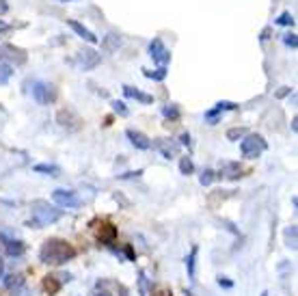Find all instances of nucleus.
<instances>
[{"instance_id":"obj_1","label":"nucleus","mask_w":298,"mask_h":296,"mask_svg":"<svg viewBox=\"0 0 298 296\" xmlns=\"http://www.w3.org/2000/svg\"><path fill=\"white\" fill-rule=\"evenodd\" d=\"M76 257V248L69 245L67 240H61V238H50L44 242L39 251V259L44 264H50V266H61L65 262Z\"/></svg>"},{"instance_id":"obj_2","label":"nucleus","mask_w":298,"mask_h":296,"mask_svg":"<svg viewBox=\"0 0 298 296\" xmlns=\"http://www.w3.org/2000/svg\"><path fill=\"white\" fill-rule=\"evenodd\" d=\"M33 210V218H31V225H35L37 229L41 227H48V225L56 223L58 218H61V210L52 208L48 201H33L31 205Z\"/></svg>"},{"instance_id":"obj_3","label":"nucleus","mask_w":298,"mask_h":296,"mask_svg":"<svg viewBox=\"0 0 298 296\" xmlns=\"http://www.w3.org/2000/svg\"><path fill=\"white\" fill-rule=\"evenodd\" d=\"M266 147L268 143L264 141V136H259V134H247L244 136V141H242V145H240V151H242V156L244 158H259L261 153L266 151Z\"/></svg>"},{"instance_id":"obj_4","label":"nucleus","mask_w":298,"mask_h":296,"mask_svg":"<svg viewBox=\"0 0 298 296\" xmlns=\"http://www.w3.org/2000/svg\"><path fill=\"white\" fill-rule=\"evenodd\" d=\"M26 50H22V48H17V46L13 44H2L0 46V61L2 63H9L11 67L13 65H24L26 63Z\"/></svg>"},{"instance_id":"obj_5","label":"nucleus","mask_w":298,"mask_h":296,"mask_svg":"<svg viewBox=\"0 0 298 296\" xmlns=\"http://www.w3.org/2000/svg\"><path fill=\"white\" fill-rule=\"evenodd\" d=\"M56 123L63 130H67V132H78V130L82 128V119L69 108H63V110L56 112Z\"/></svg>"},{"instance_id":"obj_6","label":"nucleus","mask_w":298,"mask_h":296,"mask_svg":"<svg viewBox=\"0 0 298 296\" xmlns=\"http://www.w3.org/2000/svg\"><path fill=\"white\" fill-rule=\"evenodd\" d=\"M33 98L37 99L39 104H50L56 99V89L48 82H35L33 85Z\"/></svg>"},{"instance_id":"obj_7","label":"nucleus","mask_w":298,"mask_h":296,"mask_svg":"<svg viewBox=\"0 0 298 296\" xmlns=\"http://www.w3.org/2000/svg\"><path fill=\"white\" fill-rule=\"evenodd\" d=\"M149 56L156 61L160 67H166V63L171 61V52L166 50V46L162 44V39H153L149 44Z\"/></svg>"},{"instance_id":"obj_8","label":"nucleus","mask_w":298,"mask_h":296,"mask_svg":"<svg viewBox=\"0 0 298 296\" xmlns=\"http://www.w3.org/2000/svg\"><path fill=\"white\" fill-rule=\"evenodd\" d=\"M76 63H78V67L80 69H85V72H89V69H93V67H98L99 63H102V54H98L95 50H80L78 52V56H76Z\"/></svg>"},{"instance_id":"obj_9","label":"nucleus","mask_w":298,"mask_h":296,"mask_svg":"<svg viewBox=\"0 0 298 296\" xmlns=\"http://www.w3.org/2000/svg\"><path fill=\"white\" fill-rule=\"evenodd\" d=\"M52 199H54V203L61 205V208H80V199L76 197V193H71V191L58 188V191L52 193Z\"/></svg>"},{"instance_id":"obj_10","label":"nucleus","mask_w":298,"mask_h":296,"mask_svg":"<svg viewBox=\"0 0 298 296\" xmlns=\"http://www.w3.org/2000/svg\"><path fill=\"white\" fill-rule=\"evenodd\" d=\"M242 173L244 169L240 167V162H223L216 177H220V180H240Z\"/></svg>"},{"instance_id":"obj_11","label":"nucleus","mask_w":298,"mask_h":296,"mask_svg":"<svg viewBox=\"0 0 298 296\" xmlns=\"http://www.w3.org/2000/svg\"><path fill=\"white\" fill-rule=\"evenodd\" d=\"M153 147L162 153L164 158H175L177 153H180V145L177 143H173V141H166V139H156V143H153Z\"/></svg>"},{"instance_id":"obj_12","label":"nucleus","mask_w":298,"mask_h":296,"mask_svg":"<svg viewBox=\"0 0 298 296\" xmlns=\"http://www.w3.org/2000/svg\"><path fill=\"white\" fill-rule=\"evenodd\" d=\"M126 136L130 139V143H132L136 149H143V151H145V149H149V147H151V141H149L143 132H139V130H132V128H130L128 132H126Z\"/></svg>"},{"instance_id":"obj_13","label":"nucleus","mask_w":298,"mask_h":296,"mask_svg":"<svg viewBox=\"0 0 298 296\" xmlns=\"http://www.w3.org/2000/svg\"><path fill=\"white\" fill-rule=\"evenodd\" d=\"M67 26H69L76 35H78V37H82L85 41H89V44H98V37H95V35L89 31L85 24H80V22H76V20H67Z\"/></svg>"},{"instance_id":"obj_14","label":"nucleus","mask_w":298,"mask_h":296,"mask_svg":"<svg viewBox=\"0 0 298 296\" xmlns=\"http://www.w3.org/2000/svg\"><path fill=\"white\" fill-rule=\"evenodd\" d=\"M119 46H121V37L115 33H108L106 37L102 39V50L106 52V54H112V52L119 50Z\"/></svg>"},{"instance_id":"obj_15","label":"nucleus","mask_w":298,"mask_h":296,"mask_svg":"<svg viewBox=\"0 0 298 296\" xmlns=\"http://www.w3.org/2000/svg\"><path fill=\"white\" fill-rule=\"evenodd\" d=\"M123 96L132 98V99H139V102H143V104H151L153 102V96H147V93H143V91H139V89H134L130 85L123 87Z\"/></svg>"},{"instance_id":"obj_16","label":"nucleus","mask_w":298,"mask_h":296,"mask_svg":"<svg viewBox=\"0 0 298 296\" xmlns=\"http://www.w3.org/2000/svg\"><path fill=\"white\" fill-rule=\"evenodd\" d=\"M0 238H2L4 248H7V253L11 257H17V255L24 253V242L22 240H11V238H7V236H0Z\"/></svg>"},{"instance_id":"obj_17","label":"nucleus","mask_w":298,"mask_h":296,"mask_svg":"<svg viewBox=\"0 0 298 296\" xmlns=\"http://www.w3.org/2000/svg\"><path fill=\"white\" fill-rule=\"evenodd\" d=\"M44 290L48 294H56L58 290H61V281H58V277H50L48 275L44 279Z\"/></svg>"},{"instance_id":"obj_18","label":"nucleus","mask_w":298,"mask_h":296,"mask_svg":"<svg viewBox=\"0 0 298 296\" xmlns=\"http://www.w3.org/2000/svg\"><path fill=\"white\" fill-rule=\"evenodd\" d=\"M296 232H298V229H296V225H290V227H285V245H288L290 248H296L298 245H296Z\"/></svg>"},{"instance_id":"obj_19","label":"nucleus","mask_w":298,"mask_h":296,"mask_svg":"<svg viewBox=\"0 0 298 296\" xmlns=\"http://www.w3.org/2000/svg\"><path fill=\"white\" fill-rule=\"evenodd\" d=\"M35 171H37V173H46L50 177H56L58 173H61V169L54 167V164H35Z\"/></svg>"},{"instance_id":"obj_20","label":"nucleus","mask_w":298,"mask_h":296,"mask_svg":"<svg viewBox=\"0 0 298 296\" xmlns=\"http://www.w3.org/2000/svg\"><path fill=\"white\" fill-rule=\"evenodd\" d=\"M11 76H13V67H11L9 63H2V61H0V85H7Z\"/></svg>"},{"instance_id":"obj_21","label":"nucleus","mask_w":298,"mask_h":296,"mask_svg":"<svg viewBox=\"0 0 298 296\" xmlns=\"http://www.w3.org/2000/svg\"><path fill=\"white\" fill-rule=\"evenodd\" d=\"M115 236H117V229L112 227V225H102V229H99V238L110 242V240H115Z\"/></svg>"},{"instance_id":"obj_22","label":"nucleus","mask_w":298,"mask_h":296,"mask_svg":"<svg viewBox=\"0 0 298 296\" xmlns=\"http://www.w3.org/2000/svg\"><path fill=\"white\" fill-rule=\"evenodd\" d=\"M143 74H145L147 78H151V80H164L166 78V67H160V69H156V72H151V69H143Z\"/></svg>"},{"instance_id":"obj_23","label":"nucleus","mask_w":298,"mask_h":296,"mask_svg":"<svg viewBox=\"0 0 298 296\" xmlns=\"http://www.w3.org/2000/svg\"><path fill=\"white\" fill-rule=\"evenodd\" d=\"M195 262H197V247H193V251H190V255H188V259H186L188 277H190V279H195Z\"/></svg>"},{"instance_id":"obj_24","label":"nucleus","mask_w":298,"mask_h":296,"mask_svg":"<svg viewBox=\"0 0 298 296\" xmlns=\"http://www.w3.org/2000/svg\"><path fill=\"white\" fill-rule=\"evenodd\" d=\"M180 171H182V175H190L195 171V164L190 158H180Z\"/></svg>"},{"instance_id":"obj_25","label":"nucleus","mask_w":298,"mask_h":296,"mask_svg":"<svg viewBox=\"0 0 298 296\" xmlns=\"http://www.w3.org/2000/svg\"><path fill=\"white\" fill-rule=\"evenodd\" d=\"M162 115L166 117V119H177V117H180V110H177L175 104H166L162 108Z\"/></svg>"},{"instance_id":"obj_26","label":"nucleus","mask_w":298,"mask_h":296,"mask_svg":"<svg viewBox=\"0 0 298 296\" xmlns=\"http://www.w3.org/2000/svg\"><path fill=\"white\" fill-rule=\"evenodd\" d=\"M242 136H247V128H231V130H227V139L229 141H238V139H242Z\"/></svg>"},{"instance_id":"obj_27","label":"nucleus","mask_w":298,"mask_h":296,"mask_svg":"<svg viewBox=\"0 0 298 296\" xmlns=\"http://www.w3.org/2000/svg\"><path fill=\"white\" fill-rule=\"evenodd\" d=\"M214 177H216V173H214L212 169H205L203 173H201V177H199V182H201V184H203V186H210L212 182H214Z\"/></svg>"},{"instance_id":"obj_28","label":"nucleus","mask_w":298,"mask_h":296,"mask_svg":"<svg viewBox=\"0 0 298 296\" xmlns=\"http://www.w3.org/2000/svg\"><path fill=\"white\" fill-rule=\"evenodd\" d=\"M277 24L279 26H294V17H292L290 13H281L277 17Z\"/></svg>"},{"instance_id":"obj_29","label":"nucleus","mask_w":298,"mask_h":296,"mask_svg":"<svg viewBox=\"0 0 298 296\" xmlns=\"http://www.w3.org/2000/svg\"><path fill=\"white\" fill-rule=\"evenodd\" d=\"M112 110H115L117 115H121V117H128V115H130L128 108H126V104L119 102V99H115V102H112Z\"/></svg>"},{"instance_id":"obj_30","label":"nucleus","mask_w":298,"mask_h":296,"mask_svg":"<svg viewBox=\"0 0 298 296\" xmlns=\"http://www.w3.org/2000/svg\"><path fill=\"white\" fill-rule=\"evenodd\" d=\"M283 44H285V46H290L292 50H296V48H298V39H296V35H294V33L283 35Z\"/></svg>"},{"instance_id":"obj_31","label":"nucleus","mask_w":298,"mask_h":296,"mask_svg":"<svg viewBox=\"0 0 298 296\" xmlns=\"http://www.w3.org/2000/svg\"><path fill=\"white\" fill-rule=\"evenodd\" d=\"M218 115H220V112H218L216 108L207 110V112H205V121L210 123V126H214V123H218Z\"/></svg>"},{"instance_id":"obj_32","label":"nucleus","mask_w":298,"mask_h":296,"mask_svg":"<svg viewBox=\"0 0 298 296\" xmlns=\"http://www.w3.org/2000/svg\"><path fill=\"white\" fill-rule=\"evenodd\" d=\"M218 112H223V110H236L238 108V104H234V102H218L216 106H214Z\"/></svg>"},{"instance_id":"obj_33","label":"nucleus","mask_w":298,"mask_h":296,"mask_svg":"<svg viewBox=\"0 0 298 296\" xmlns=\"http://www.w3.org/2000/svg\"><path fill=\"white\" fill-rule=\"evenodd\" d=\"M11 296H31V292H28V290L24 288V286H17V288L13 290V294H11Z\"/></svg>"},{"instance_id":"obj_34","label":"nucleus","mask_w":298,"mask_h":296,"mask_svg":"<svg viewBox=\"0 0 298 296\" xmlns=\"http://www.w3.org/2000/svg\"><path fill=\"white\" fill-rule=\"evenodd\" d=\"M143 175V171H130V173H123V175H119L121 180H134V177H139Z\"/></svg>"},{"instance_id":"obj_35","label":"nucleus","mask_w":298,"mask_h":296,"mask_svg":"<svg viewBox=\"0 0 298 296\" xmlns=\"http://www.w3.org/2000/svg\"><path fill=\"white\" fill-rule=\"evenodd\" d=\"M290 93H292V89H290V87H281V89H279V91L275 93V98L281 99V98H285V96H290Z\"/></svg>"},{"instance_id":"obj_36","label":"nucleus","mask_w":298,"mask_h":296,"mask_svg":"<svg viewBox=\"0 0 298 296\" xmlns=\"http://www.w3.org/2000/svg\"><path fill=\"white\" fill-rule=\"evenodd\" d=\"M141 294H147V279L143 272H141Z\"/></svg>"},{"instance_id":"obj_37","label":"nucleus","mask_w":298,"mask_h":296,"mask_svg":"<svg viewBox=\"0 0 298 296\" xmlns=\"http://www.w3.org/2000/svg\"><path fill=\"white\" fill-rule=\"evenodd\" d=\"M9 11V4H7V0H0V15H4Z\"/></svg>"},{"instance_id":"obj_38","label":"nucleus","mask_w":298,"mask_h":296,"mask_svg":"<svg viewBox=\"0 0 298 296\" xmlns=\"http://www.w3.org/2000/svg\"><path fill=\"white\" fill-rule=\"evenodd\" d=\"M270 33H272V31H270V28H264V31H261V37H259V39H261V41H266V39H270Z\"/></svg>"},{"instance_id":"obj_39","label":"nucleus","mask_w":298,"mask_h":296,"mask_svg":"<svg viewBox=\"0 0 298 296\" xmlns=\"http://www.w3.org/2000/svg\"><path fill=\"white\" fill-rule=\"evenodd\" d=\"M218 283H220V286H225V288H231V281H227L225 277H218Z\"/></svg>"},{"instance_id":"obj_40","label":"nucleus","mask_w":298,"mask_h":296,"mask_svg":"<svg viewBox=\"0 0 298 296\" xmlns=\"http://www.w3.org/2000/svg\"><path fill=\"white\" fill-rule=\"evenodd\" d=\"M7 31H11V26H7L2 20H0V35H2V33H7Z\"/></svg>"},{"instance_id":"obj_41","label":"nucleus","mask_w":298,"mask_h":296,"mask_svg":"<svg viewBox=\"0 0 298 296\" xmlns=\"http://www.w3.org/2000/svg\"><path fill=\"white\" fill-rule=\"evenodd\" d=\"M296 130H298V117L292 119V132H296Z\"/></svg>"},{"instance_id":"obj_42","label":"nucleus","mask_w":298,"mask_h":296,"mask_svg":"<svg viewBox=\"0 0 298 296\" xmlns=\"http://www.w3.org/2000/svg\"><path fill=\"white\" fill-rule=\"evenodd\" d=\"M182 145H190V136L188 134H182Z\"/></svg>"},{"instance_id":"obj_43","label":"nucleus","mask_w":298,"mask_h":296,"mask_svg":"<svg viewBox=\"0 0 298 296\" xmlns=\"http://www.w3.org/2000/svg\"><path fill=\"white\" fill-rule=\"evenodd\" d=\"M2 275H4V262H2V257H0V279H2Z\"/></svg>"},{"instance_id":"obj_44","label":"nucleus","mask_w":298,"mask_h":296,"mask_svg":"<svg viewBox=\"0 0 298 296\" xmlns=\"http://www.w3.org/2000/svg\"><path fill=\"white\" fill-rule=\"evenodd\" d=\"M95 296H110V294H108V292H98Z\"/></svg>"},{"instance_id":"obj_45","label":"nucleus","mask_w":298,"mask_h":296,"mask_svg":"<svg viewBox=\"0 0 298 296\" xmlns=\"http://www.w3.org/2000/svg\"><path fill=\"white\" fill-rule=\"evenodd\" d=\"M58 2H69V0H58Z\"/></svg>"},{"instance_id":"obj_46","label":"nucleus","mask_w":298,"mask_h":296,"mask_svg":"<svg viewBox=\"0 0 298 296\" xmlns=\"http://www.w3.org/2000/svg\"><path fill=\"white\" fill-rule=\"evenodd\" d=\"M261 296H268V294H261Z\"/></svg>"}]
</instances>
